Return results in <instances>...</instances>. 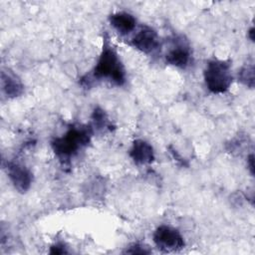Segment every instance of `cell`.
Instances as JSON below:
<instances>
[{
  "label": "cell",
  "instance_id": "cell-1",
  "mask_svg": "<svg viewBox=\"0 0 255 255\" xmlns=\"http://www.w3.org/2000/svg\"><path fill=\"white\" fill-rule=\"evenodd\" d=\"M91 77L94 80H108L116 86H123L126 83V70L118 52L111 45L107 37L104 38L102 52L97 64L92 71Z\"/></svg>",
  "mask_w": 255,
  "mask_h": 255
},
{
  "label": "cell",
  "instance_id": "cell-2",
  "mask_svg": "<svg viewBox=\"0 0 255 255\" xmlns=\"http://www.w3.org/2000/svg\"><path fill=\"white\" fill-rule=\"evenodd\" d=\"M92 133L93 129L90 127L73 126L65 134L55 137L51 141L52 149L61 161H69L82 147L90 142Z\"/></svg>",
  "mask_w": 255,
  "mask_h": 255
},
{
  "label": "cell",
  "instance_id": "cell-3",
  "mask_svg": "<svg viewBox=\"0 0 255 255\" xmlns=\"http://www.w3.org/2000/svg\"><path fill=\"white\" fill-rule=\"evenodd\" d=\"M203 78L206 88L211 93L223 94L227 92L233 80L230 64L224 60H210L203 71Z\"/></svg>",
  "mask_w": 255,
  "mask_h": 255
},
{
  "label": "cell",
  "instance_id": "cell-4",
  "mask_svg": "<svg viewBox=\"0 0 255 255\" xmlns=\"http://www.w3.org/2000/svg\"><path fill=\"white\" fill-rule=\"evenodd\" d=\"M153 242L155 246L162 252L170 253L177 252L185 246L183 236L180 232L169 226V225H159L153 232L152 235Z\"/></svg>",
  "mask_w": 255,
  "mask_h": 255
},
{
  "label": "cell",
  "instance_id": "cell-5",
  "mask_svg": "<svg viewBox=\"0 0 255 255\" xmlns=\"http://www.w3.org/2000/svg\"><path fill=\"white\" fill-rule=\"evenodd\" d=\"M130 45L144 54H151L159 47V37L152 27L143 25L130 39Z\"/></svg>",
  "mask_w": 255,
  "mask_h": 255
},
{
  "label": "cell",
  "instance_id": "cell-6",
  "mask_svg": "<svg viewBox=\"0 0 255 255\" xmlns=\"http://www.w3.org/2000/svg\"><path fill=\"white\" fill-rule=\"evenodd\" d=\"M165 62L175 68L185 69L191 60V50L189 45L182 38L173 41V45L164 56Z\"/></svg>",
  "mask_w": 255,
  "mask_h": 255
},
{
  "label": "cell",
  "instance_id": "cell-7",
  "mask_svg": "<svg viewBox=\"0 0 255 255\" xmlns=\"http://www.w3.org/2000/svg\"><path fill=\"white\" fill-rule=\"evenodd\" d=\"M7 172L16 190L21 193L29 190L33 181V174L28 167L18 162H8Z\"/></svg>",
  "mask_w": 255,
  "mask_h": 255
},
{
  "label": "cell",
  "instance_id": "cell-8",
  "mask_svg": "<svg viewBox=\"0 0 255 255\" xmlns=\"http://www.w3.org/2000/svg\"><path fill=\"white\" fill-rule=\"evenodd\" d=\"M128 154L132 161L138 165L149 164L154 160V151L152 145L141 138L133 140Z\"/></svg>",
  "mask_w": 255,
  "mask_h": 255
},
{
  "label": "cell",
  "instance_id": "cell-9",
  "mask_svg": "<svg viewBox=\"0 0 255 255\" xmlns=\"http://www.w3.org/2000/svg\"><path fill=\"white\" fill-rule=\"evenodd\" d=\"M112 27L122 35H127L134 30L136 25V19L128 12L113 13L109 17Z\"/></svg>",
  "mask_w": 255,
  "mask_h": 255
},
{
  "label": "cell",
  "instance_id": "cell-10",
  "mask_svg": "<svg viewBox=\"0 0 255 255\" xmlns=\"http://www.w3.org/2000/svg\"><path fill=\"white\" fill-rule=\"evenodd\" d=\"M1 87L8 98H17L24 92V85L21 80L9 70H3L1 73Z\"/></svg>",
  "mask_w": 255,
  "mask_h": 255
},
{
  "label": "cell",
  "instance_id": "cell-11",
  "mask_svg": "<svg viewBox=\"0 0 255 255\" xmlns=\"http://www.w3.org/2000/svg\"><path fill=\"white\" fill-rule=\"evenodd\" d=\"M254 64L253 63H247L245 64L239 71L238 73V79L239 81L245 85L248 88L253 89L254 88V82H255V77H254Z\"/></svg>",
  "mask_w": 255,
  "mask_h": 255
},
{
  "label": "cell",
  "instance_id": "cell-12",
  "mask_svg": "<svg viewBox=\"0 0 255 255\" xmlns=\"http://www.w3.org/2000/svg\"><path fill=\"white\" fill-rule=\"evenodd\" d=\"M94 128L97 129H103L109 127V119L107 114L101 108H96L92 115Z\"/></svg>",
  "mask_w": 255,
  "mask_h": 255
},
{
  "label": "cell",
  "instance_id": "cell-13",
  "mask_svg": "<svg viewBox=\"0 0 255 255\" xmlns=\"http://www.w3.org/2000/svg\"><path fill=\"white\" fill-rule=\"evenodd\" d=\"M151 251L143 244L140 243H133L127 247L124 253L127 254H149Z\"/></svg>",
  "mask_w": 255,
  "mask_h": 255
},
{
  "label": "cell",
  "instance_id": "cell-14",
  "mask_svg": "<svg viewBox=\"0 0 255 255\" xmlns=\"http://www.w3.org/2000/svg\"><path fill=\"white\" fill-rule=\"evenodd\" d=\"M50 254H66L68 253V250L66 246L63 243H55L50 247Z\"/></svg>",
  "mask_w": 255,
  "mask_h": 255
},
{
  "label": "cell",
  "instance_id": "cell-15",
  "mask_svg": "<svg viewBox=\"0 0 255 255\" xmlns=\"http://www.w3.org/2000/svg\"><path fill=\"white\" fill-rule=\"evenodd\" d=\"M247 164L251 174L253 175L254 174V155L252 153L247 157Z\"/></svg>",
  "mask_w": 255,
  "mask_h": 255
},
{
  "label": "cell",
  "instance_id": "cell-16",
  "mask_svg": "<svg viewBox=\"0 0 255 255\" xmlns=\"http://www.w3.org/2000/svg\"><path fill=\"white\" fill-rule=\"evenodd\" d=\"M248 37H249V39L253 42L254 41V28L253 27H251L250 29H249V31H248Z\"/></svg>",
  "mask_w": 255,
  "mask_h": 255
}]
</instances>
